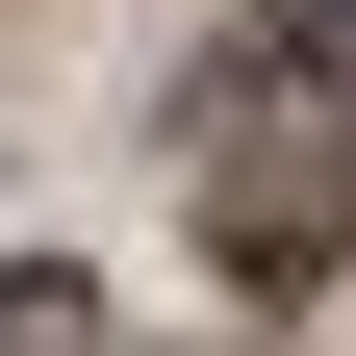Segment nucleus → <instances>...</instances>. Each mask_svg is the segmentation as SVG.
<instances>
[{
    "label": "nucleus",
    "instance_id": "1",
    "mask_svg": "<svg viewBox=\"0 0 356 356\" xmlns=\"http://www.w3.org/2000/svg\"><path fill=\"white\" fill-rule=\"evenodd\" d=\"M280 102H305V76H280ZM305 127H331V102H305ZM331 178H356V127H331Z\"/></svg>",
    "mask_w": 356,
    "mask_h": 356
}]
</instances>
